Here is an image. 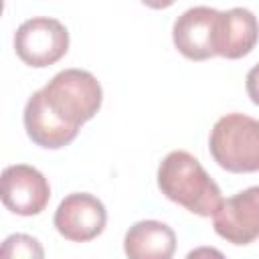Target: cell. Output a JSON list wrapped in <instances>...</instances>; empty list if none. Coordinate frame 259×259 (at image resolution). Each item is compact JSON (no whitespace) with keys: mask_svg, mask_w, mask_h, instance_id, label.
Here are the masks:
<instances>
[{"mask_svg":"<svg viewBox=\"0 0 259 259\" xmlns=\"http://www.w3.org/2000/svg\"><path fill=\"white\" fill-rule=\"evenodd\" d=\"M14 51L28 67H51L69 51V30L63 22L49 16L24 20L14 32Z\"/></svg>","mask_w":259,"mask_h":259,"instance_id":"obj_4","label":"cell"},{"mask_svg":"<svg viewBox=\"0 0 259 259\" xmlns=\"http://www.w3.org/2000/svg\"><path fill=\"white\" fill-rule=\"evenodd\" d=\"M53 223L57 233L67 241L87 243L103 233L107 210L97 196L89 192H73L59 202Z\"/></svg>","mask_w":259,"mask_h":259,"instance_id":"obj_6","label":"cell"},{"mask_svg":"<svg viewBox=\"0 0 259 259\" xmlns=\"http://www.w3.org/2000/svg\"><path fill=\"white\" fill-rule=\"evenodd\" d=\"M51 198L49 180L28 164H12L0 172V202L18 217H34Z\"/></svg>","mask_w":259,"mask_h":259,"instance_id":"obj_5","label":"cell"},{"mask_svg":"<svg viewBox=\"0 0 259 259\" xmlns=\"http://www.w3.org/2000/svg\"><path fill=\"white\" fill-rule=\"evenodd\" d=\"M160 192L198 217H210L223 196L219 184L208 176L202 164L184 150L170 152L158 166Z\"/></svg>","mask_w":259,"mask_h":259,"instance_id":"obj_2","label":"cell"},{"mask_svg":"<svg viewBox=\"0 0 259 259\" xmlns=\"http://www.w3.org/2000/svg\"><path fill=\"white\" fill-rule=\"evenodd\" d=\"M212 227L219 237L233 245H249L259 237V188L249 186L235 196L221 200L212 212Z\"/></svg>","mask_w":259,"mask_h":259,"instance_id":"obj_8","label":"cell"},{"mask_svg":"<svg viewBox=\"0 0 259 259\" xmlns=\"http://www.w3.org/2000/svg\"><path fill=\"white\" fill-rule=\"evenodd\" d=\"M146 6H150V8H154V10H162V8H168V6H172L176 0H142Z\"/></svg>","mask_w":259,"mask_h":259,"instance_id":"obj_12","label":"cell"},{"mask_svg":"<svg viewBox=\"0 0 259 259\" xmlns=\"http://www.w3.org/2000/svg\"><path fill=\"white\" fill-rule=\"evenodd\" d=\"M2 10H4V0H0V16H2Z\"/></svg>","mask_w":259,"mask_h":259,"instance_id":"obj_13","label":"cell"},{"mask_svg":"<svg viewBox=\"0 0 259 259\" xmlns=\"http://www.w3.org/2000/svg\"><path fill=\"white\" fill-rule=\"evenodd\" d=\"M123 251L130 259H170L176 251V235L166 223L140 221L127 229Z\"/></svg>","mask_w":259,"mask_h":259,"instance_id":"obj_10","label":"cell"},{"mask_svg":"<svg viewBox=\"0 0 259 259\" xmlns=\"http://www.w3.org/2000/svg\"><path fill=\"white\" fill-rule=\"evenodd\" d=\"M18 257H26V259H42L45 251L40 247V243L24 233H16L10 235L2 241L0 245V259H18Z\"/></svg>","mask_w":259,"mask_h":259,"instance_id":"obj_11","label":"cell"},{"mask_svg":"<svg viewBox=\"0 0 259 259\" xmlns=\"http://www.w3.org/2000/svg\"><path fill=\"white\" fill-rule=\"evenodd\" d=\"M219 10L210 6H194L182 12L172 26V40L178 53L190 61H206L217 57Z\"/></svg>","mask_w":259,"mask_h":259,"instance_id":"obj_7","label":"cell"},{"mask_svg":"<svg viewBox=\"0 0 259 259\" xmlns=\"http://www.w3.org/2000/svg\"><path fill=\"white\" fill-rule=\"evenodd\" d=\"M208 150L227 172L249 174L259 170V121L245 113H227L210 130Z\"/></svg>","mask_w":259,"mask_h":259,"instance_id":"obj_3","label":"cell"},{"mask_svg":"<svg viewBox=\"0 0 259 259\" xmlns=\"http://www.w3.org/2000/svg\"><path fill=\"white\" fill-rule=\"evenodd\" d=\"M103 91L93 73L65 69L28 97L22 115L24 130L40 148H65L99 111Z\"/></svg>","mask_w":259,"mask_h":259,"instance_id":"obj_1","label":"cell"},{"mask_svg":"<svg viewBox=\"0 0 259 259\" xmlns=\"http://www.w3.org/2000/svg\"><path fill=\"white\" fill-rule=\"evenodd\" d=\"M257 20L249 8H231L219 14L217 55L225 59H241L255 49Z\"/></svg>","mask_w":259,"mask_h":259,"instance_id":"obj_9","label":"cell"}]
</instances>
